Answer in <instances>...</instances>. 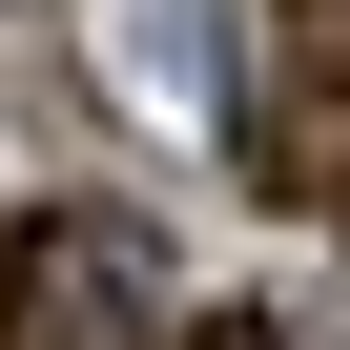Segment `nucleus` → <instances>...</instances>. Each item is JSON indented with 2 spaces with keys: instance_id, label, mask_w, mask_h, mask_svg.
Segmentation results:
<instances>
[{
  "instance_id": "f257e3e1",
  "label": "nucleus",
  "mask_w": 350,
  "mask_h": 350,
  "mask_svg": "<svg viewBox=\"0 0 350 350\" xmlns=\"http://www.w3.org/2000/svg\"><path fill=\"white\" fill-rule=\"evenodd\" d=\"M165 247L124 206H21L0 227V350H165Z\"/></svg>"
},
{
  "instance_id": "f03ea898",
  "label": "nucleus",
  "mask_w": 350,
  "mask_h": 350,
  "mask_svg": "<svg viewBox=\"0 0 350 350\" xmlns=\"http://www.w3.org/2000/svg\"><path fill=\"white\" fill-rule=\"evenodd\" d=\"M227 165L268 206H309V227H350V62H268L247 103H227Z\"/></svg>"
}]
</instances>
